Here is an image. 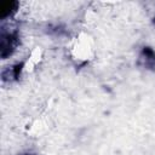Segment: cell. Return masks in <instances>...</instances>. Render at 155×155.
I'll list each match as a JSON object with an SVG mask.
<instances>
[{
	"instance_id": "1",
	"label": "cell",
	"mask_w": 155,
	"mask_h": 155,
	"mask_svg": "<svg viewBox=\"0 0 155 155\" xmlns=\"http://www.w3.org/2000/svg\"><path fill=\"white\" fill-rule=\"evenodd\" d=\"M17 4L16 2H2L1 6H0V12H1V16L5 17L6 15H8L11 11H12V7L16 6Z\"/></svg>"
}]
</instances>
